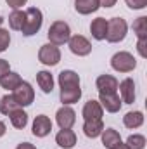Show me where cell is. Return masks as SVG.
<instances>
[{
  "mask_svg": "<svg viewBox=\"0 0 147 149\" xmlns=\"http://www.w3.org/2000/svg\"><path fill=\"white\" fill-rule=\"evenodd\" d=\"M90 33H92V37L95 38V40H99V42L106 40L107 19H106V17H97V19H94L92 24H90Z\"/></svg>",
  "mask_w": 147,
  "mask_h": 149,
  "instance_id": "e0dca14e",
  "label": "cell"
},
{
  "mask_svg": "<svg viewBox=\"0 0 147 149\" xmlns=\"http://www.w3.org/2000/svg\"><path fill=\"white\" fill-rule=\"evenodd\" d=\"M37 83L43 94H50L54 90V76L47 70H42V71L37 73Z\"/></svg>",
  "mask_w": 147,
  "mask_h": 149,
  "instance_id": "ffe728a7",
  "label": "cell"
},
{
  "mask_svg": "<svg viewBox=\"0 0 147 149\" xmlns=\"http://www.w3.org/2000/svg\"><path fill=\"white\" fill-rule=\"evenodd\" d=\"M23 24H24V10H19V9L12 10L10 16H9V26L14 31H21Z\"/></svg>",
  "mask_w": 147,
  "mask_h": 149,
  "instance_id": "484cf974",
  "label": "cell"
},
{
  "mask_svg": "<svg viewBox=\"0 0 147 149\" xmlns=\"http://www.w3.org/2000/svg\"><path fill=\"white\" fill-rule=\"evenodd\" d=\"M123 125L130 130H135L144 125V113L142 111H130L123 116Z\"/></svg>",
  "mask_w": 147,
  "mask_h": 149,
  "instance_id": "603a6c76",
  "label": "cell"
},
{
  "mask_svg": "<svg viewBox=\"0 0 147 149\" xmlns=\"http://www.w3.org/2000/svg\"><path fill=\"white\" fill-rule=\"evenodd\" d=\"M81 114H83V120H102L104 109H102L99 101L90 99L88 102H85V106L81 109Z\"/></svg>",
  "mask_w": 147,
  "mask_h": 149,
  "instance_id": "4fadbf2b",
  "label": "cell"
},
{
  "mask_svg": "<svg viewBox=\"0 0 147 149\" xmlns=\"http://www.w3.org/2000/svg\"><path fill=\"white\" fill-rule=\"evenodd\" d=\"M12 95H14L16 102L19 104V108H26L35 101V90H33L31 83H28V81H21V85L12 90Z\"/></svg>",
  "mask_w": 147,
  "mask_h": 149,
  "instance_id": "8992f818",
  "label": "cell"
},
{
  "mask_svg": "<svg viewBox=\"0 0 147 149\" xmlns=\"http://www.w3.org/2000/svg\"><path fill=\"white\" fill-rule=\"evenodd\" d=\"M125 2L133 10H140V9H146L147 7V0H125Z\"/></svg>",
  "mask_w": 147,
  "mask_h": 149,
  "instance_id": "f546056e",
  "label": "cell"
},
{
  "mask_svg": "<svg viewBox=\"0 0 147 149\" xmlns=\"http://www.w3.org/2000/svg\"><path fill=\"white\" fill-rule=\"evenodd\" d=\"M59 87L61 88H71V87H80V76L73 70H64L59 73Z\"/></svg>",
  "mask_w": 147,
  "mask_h": 149,
  "instance_id": "2e32d148",
  "label": "cell"
},
{
  "mask_svg": "<svg viewBox=\"0 0 147 149\" xmlns=\"http://www.w3.org/2000/svg\"><path fill=\"white\" fill-rule=\"evenodd\" d=\"M101 139H102V146L106 149L116 148V146L121 142V135H119V132L114 130V128H106V130H102Z\"/></svg>",
  "mask_w": 147,
  "mask_h": 149,
  "instance_id": "44dd1931",
  "label": "cell"
},
{
  "mask_svg": "<svg viewBox=\"0 0 147 149\" xmlns=\"http://www.w3.org/2000/svg\"><path fill=\"white\" fill-rule=\"evenodd\" d=\"M5 2H7V5H9V7H12V9L16 10V9H21L23 5H26V2H28V0H5Z\"/></svg>",
  "mask_w": 147,
  "mask_h": 149,
  "instance_id": "1f68e13d",
  "label": "cell"
},
{
  "mask_svg": "<svg viewBox=\"0 0 147 149\" xmlns=\"http://www.w3.org/2000/svg\"><path fill=\"white\" fill-rule=\"evenodd\" d=\"M16 149H37V148L33 144H30V142H21V144H17Z\"/></svg>",
  "mask_w": 147,
  "mask_h": 149,
  "instance_id": "e575fe53",
  "label": "cell"
},
{
  "mask_svg": "<svg viewBox=\"0 0 147 149\" xmlns=\"http://www.w3.org/2000/svg\"><path fill=\"white\" fill-rule=\"evenodd\" d=\"M126 144L130 149H144L146 148V137L140 134H133L126 139Z\"/></svg>",
  "mask_w": 147,
  "mask_h": 149,
  "instance_id": "83f0119b",
  "label": "cell"
},
{
  "mask_svg": "<svg viewBox=\"0 0 147 149\" xmlns=\"http://www.w3.org/2000/svg\"><path fill=\"white\" fill-rule=\"evenodd\" d=\"M47 37H49L52 45L61 47V45L68 43V40L71 37V28H69V24L66 21H54L50 24V28H49Z\"/></svg>",
  "mask_w": 147,
  "mask_h": 149,
  "instance_id": "7a4b0ae2",
  "label": "cell"
},
{
  "mask_svg": "<svg viewBox=\"0 0 147 149\" xmlns=\"http://www.w3.org/2000/svg\"><path fill=\"white\" fill-rule=\"evenodd\" d=\"M118 88H119L121 102H125V104H133L135 102L137 94H135V81H133V78H125L118 85Z\"/></svg>",
  "mask_w": 147,
  "mask_h": 149,
  "instance_id": "8fae6325",
  "label": "cell"
},
{
  "mask_svg": "<svg viewBox=\"0 0 147 149\" xmlns=\"http://www.w3.org/2000/svg\"><path fill=\"white\" fill-rule=\"evenodd\" d=\"M111 68L118 73H130L137 68V59L126 50H119L111 57Z\"/></svg>",
  "mask_w": 147,
  "mask_h": 149,
  "instance_id": "3957f363",
  "label": "cell"
},
{
  "mask_svg": "<svg viewBox=\"0 0 147 149\" xmlns=\"http://www.w3.org/2000/svg\"><path fill=\"white\" fill-rule=\"evenodd\" d=\"M9 120H10V125L17 130H23L28 125V114L26 111H23V108H17L12 113H9Z\"/></svg>",
  "mask_w": 147,
  "mask_h": 149,
  "instance_id": "cb8c5ba5",
  "label": "cell"
},
{
  "mask_svg": "<svg viewBox=\"0 0 147 149\" xmlns=\"http://www.w3.org/2000/svg\"><path fill=\"white\" fill-rule=\"evenodd\" d=\"M21 81H23V78L19 76V73H14V71H9V73L0 76V87L5 88V90H9V92H12L14 88H17L21 85Z\"/></svg>",
  "mask_w": 147,
  "mask_h": 149,
  "instance_id": "d6986e66",
  "label": "cell"
},
{
  "mask_svg": "<svg viewBox=\"0 0 147 149\" xmlns=\"http://www.w3.org/2000/svg\"><path fill=\"white\" fill-rule=\"evenodd\" d=\"M2 23H3V17L0 16V28H2Z\"/></svg>",
  "mask_w": 147,
  "mask_h": 149,
  "instance_id": "74e56055",
  "label": "cell"
},
{
  "mask_svg": "<svg viewBox=\"0 0 147 149\" xmlns=\"http://www.w3.org/2000/svg\"><path fill=\"white\" fill-rule=\"evenodd\" d=\"M10 43V33L3 28H0V52H5Z\"/></svg>",
  "mask_w": 147,
  "mask_h": 149,
  "instance_id": "f1b7e54d",
  "label": "cell"
},
{
  "mask_svg": "<svg viewBox=\"0 0 147 149\" xmlns=\"http://www.w3.org/2000/svg\"><path fill=\"white\" fill-rule=\"evenodd\" d=\"M112 149H130V148H128V144H126V142H119L116 148H112Z\"/></svg>",
  "mask_w": 147,
  "mask_h": 149,
  "instance_id": "8d00e7d4",
  "label": "cell"
},
{
  "mask_svg": "<svg viewBox=\"0 0 147 149\" xmlns=\"http://www.w3.org/2000/svg\"><path fill=\"white\" fill-rule=\"evenodd\" d=\"M5 132H7V127H5V123H3V121H0V137H3V135H5Z\"/></svg>",
  "mask_w": 147,
  "mask_h": 149,
  "instance_id": "d590c367",
  "label": "cell"
},
{
  "mask_svg": "<svg viewBox=\"0 0 147 149\" xmlns=\"http://www.w3.org/2000/svg\"><path fill=\"white\" fill-rule=\"evenodd\" d=\"M68 47L78 57H85L92 52V43L88 38H85L83 35H71L68 40Z\"/></svg>",
  "mask_w": 147,
  "mask_h": 149,
  "instance_id": "52a82bcc",
  "label": "cell"
},
{
  "mask_svg": "<svg viewBox=\"0 0 147 149\" xmlns=\"http://www.w3.org/2000/svg\"><path fill=\"white\" fill-rule=\"evenodd\" d=\"M99 0H74V9L81 16H88L95 10H99Z\"/></svg>",
  "mask_w": 147,
  "mask_h": 149,
  "instance_id": "7402d4cb",
  "label": "cell"
},
{
  "mask_svg": "<svg viewBox=\"0 0 147 149\" xmlns=\"http://www.w3.org/2000/svg\"><path fill=\"white\" fill-rule=\"evenodd\" d=\"M137 52L140 57H144V59L147 57V38H142L137 42Z\"/></svg>",
  "mask_w": 147,
  "mask_h": 149,
  "instance_id": "4dcf8cb0",
  "label": "cell"
},
{
  "mask_svg": "<svg viewBox=\"0 0 147 149\" xmlns=\"http://www.w3.org/2000/svg\"><path fill=\"white\" fill-rule=\"evenodd\" d=\"M55 121L62 130L64 128H73V125L76 123V113L71 106H62L55 113Z\"/></svg>",
  "mask_w": 147,
  "mask_h": 149,
  "instance_id": "ba28073f",
  "label": "cell"
},
{
  "mask_svg": "<svg viewBox=\"0 0 147 149\" xmlns=\"http://www.w3.org/2000/svg\"><path fill=\"white\" fill-rule=\"evenodd\" d=\"M118 85H119V81L112 74H101L95 80V87H97L99 94H114V92H118Z\"/></svg>",
  "mask_w": 147,
  "mask_h": 149,
  "instance_id": "30bf717a",
  "label": "cell"
},
{
  "mask_svg": "<svg viewBox=\"0 0 147 149\" xmlns=\"http://www.w3.org/2000/svg\"><path fill=\"white\" fill-rule=\"evenodd\" d=\"M128 33V24L123 17H112L107 19V33H106V40L109 43H118L123 42Z\"/></svg>",
  "mask_w": 147,
  "mask_h": 149,
  "instance_id": "277c9868",
  "label": "cell"
},
{
  "mask_svg": "<svg viewBox=\"0 0 147 149\" xmlns=\"http://www.w3.org/2000/svg\"><path fill=\"white\" fill-rule=\"evenodd\" d=\"M17 108H19V104L16 102V99H14L12 94H7V95H3L0 99V113L2 114L9 116V113H12L14 109H17Z\"/></svg>",
  "mask_w": 147,
  "mask_h": 149,
  "instance_id": "d4e9b609",
  "label": "cell"
},
{
  "mask_svg": "<svg viewBox=\"0 0 147 149\" xmlns=\"http://www.w3.org/2000/svg\"><path fill=\"white\" fill-rule=\"evenodd\" d=\"M50 130H52V121H50L49 116H45V114H38L37 118L33 120L31 132H33L35 137L43 139V137H47V135L50 134Z\"/></svg>",
  "mask_w": 147,
  "mask_h": 149,
  "instance_id": "9c48e42d",
  "label": "cell"
},
{
  "mask_svg": "<svg viewBox=\"0 0 147 149\" xmlns=\"http://www.w3.org/2000/svg\"><path fill=\"white\" fill-rule=\"evenodd\" d=\"M38 61L45 66H55L59 64L61 61V50L57 45H52V43H45L40 47L38 50Z\"/></svg>",
  "mask_w": 147,
  "mask_h": 149,
  "instance_id": "5b68a950",
  "label": "cell"
},
{
  "mask_svg": "<svg viewBox=\"0 0 147 149\" xmlns=\"http://www.w3.org/2000/svg\"><path fill=\"white\" fill-rule=\"evenodd\" d=\"M132 28H133V33L137 35V38H139V40L147 38V17H146V16L137 17V19L133 21Z\"/></svg>",
  "mask_w": 147,
  "mask_h": 149,
  "instance_id": "4316f807",
  "label": "cell"
},
{
  "mask_svg": "<svg viewBox=\"0 0 147 149\" xmlns=\"http://www.w3.org/2000/svg\"><path fill=\"white\" fill-rule=\"evenodd\" d=\"M76 141H78V137H76V134H74L71 128H61L59 132H57V135H55V142H57V146L62 149H71L74 148V144H76Z\"/></svg>",
  "mask_w": 147,
  "mask_h": 149,
  "instance_id": "5bb4252c",
  "label": "cell"
},
{
  "mask_svg": "<svg viewBox=\"0 0 147 149\" xmlns=\"http://www.w3.org/2000/svg\"><path fill=\"white\" fill-rule=\"evenodd\" d=\"M61 102L62 106H71L81 99V88L80 87H71V88H61Z\"/></svg>",
  "mask_w": 147,
  "mask_h": 149,
  "instance_id": "ac0fdd59",
  "label": "cell"
},
{
  "mask_svg": "<svg viewBox=\"0 0 147 149\" xmlns=\"http://www.w3.org/2000/svg\"><path fill=\"white\" fill-rule=\"evenodd\" d=\"M43 24V14L38 7H30L24 10V24H23V35L24 37H33L40 31Z\"/></svg>",
  "mask_w": 147,
  "mask_h": 149,
  "instance_id": "6da1fadb",
  "label": "cell"
},
{
  "mask_svg": "<svg viewBox=\"0 0 147 149\" xmlns=\"http://www.w3.org/2000/svg\"><path fill=\"white\" fill-rule=\"evenodd\" d=\"M10 71V64H9V61H5V59H0V76L5 73H9Z\"/></svg>",
  "mask_w": 147,
  "mask_h": 149,
  "instance_id": "d6a6232c",
  "label": "cell"
},
{
  "mask_svg": "<svg viewBox=\"0 0 147 149\" xmlns=\"http://www.w3.org/2000/svg\"><path fill=\"white\" fill-rule=\"evenodd\" d=\"M118 0H99V5L101 7H112Z\"/></svg>",
  "mask_w": 147,
  "mask_h": 149,
  "instance_id": "836d02e7",
  "label": "cell"
},
{
  "mask_svg": "<svg viewBox=\"0 0 147 149\" xmlns=\"http://www.w3.org/2000/svg\"><path fill=\"white\" fill-rule=\"evenodd\" d=\"M102 130H104L102 120H85V123H83V134H85L88 139H97V137H101Z\"/></svg>",
  "mask_w": 147,
  "mask_h": 149,
  "instance_id": "9a60e30c",
  "label": "cell"
},
{
  "mask_svg": "<svg viewBox=\"0 0 147 149\" xmlns=\"http://www.w3.org/2000/svg\"><path fill=\"white\" fill-rule=\"evenodd\" d=\"M99 102L102 106V109H106L107 113H118L121 109V97L118 95V92L114 94H99Z\"/></svg>",
  "mask_w": 147,
  "mask_h": 149,
  "instance_id": "7c38bea8",
  "label": "cell"
}]
</instances>
